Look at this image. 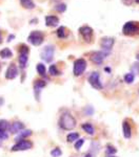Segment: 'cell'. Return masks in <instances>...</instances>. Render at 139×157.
<instances>
[{
	"mask_svg": "<svg viewBox=\"0 0 139 157\" xmlns=\"http://www.w3.org/2000/svg\"><path fill=\"white\" fill-rule=\"evenodd\" d=\"M76 120L71 113L64 112L63 114L60 116L59 120V126L61 127L63 130H73L76 127Z\"/></svg>",
	"mask_w": 139,
	"mask_h": 157,
	"instance_id": "obj_1",
	"label": "cell"
},
{
	"mask_svg": "<svg viewBox=\"0 0 139 157\" xmlns=\"http://www.w3.org/2000/svg\"><path fill=\"white\" fill-rule=\"evenodd\" d=\"M122 33L125 36H134L139 34V22L129 21L123 25Z\"/></svg>",
	"mask_w": 139,
	"mask_h": 157,
	"instance_id": "obj_2",
	"label": "cell"
},
{
	"mask_svg": "<svg viewBox=\"0 0 139 157\" xmlns=\"http://www.w3.org/2000/svg\"><path fill=\"white\" fill-rule=\"evenodd\" d=\"M43 40H44V35L42 34L41 32H39V30H34V32H32L31 34H30L29 38H27V41L31 43L32 45H34V46H39V45H41Z\"/></svg>",
	"mask_w": 139,
	"mask_h": 157,
	"instance_id": "obj_3",
	"label": "cell"
},
{
	"mask_svg": "<svg viewBox=\"0 0 139 157\" xmlns=\"http://www.w3.org/2000/svg\"><path fill=\"white\" fill-rule=\"evenodd\" d=\"M87 69V61L82 58L80 59H77L74 62V68H73V72H74V75L76 77H79L81 75L83 72Z\"/></svg>",
	"mask_w": 139,
	"mask_h": 157,
	"instance_id": "obj_4",
	"label": "cell"
},
{
	"mask_svg": "<svg viewBox=\"0 0 139 157\" xmlns=\"http://www.w3.org/2000/svg\"><path fill=\"white\" fill-rule=\"evenodd\" d=\"M88 83H90V85L96 90H101L103 88V85L100 81L99 72H97V71L91 73L90 77H88Z\"/></svg>",
	"mask_w": 139,
	"mask_h": 157,
	"instance_id": "obj_5",
	"label": "cell"
},
{
	"mask_svg": "<svg viewBox=\"0 0 139 157\" xmlns=\"http://www.w3.org/2000/svg\"><path fill=\"white\" fill-rule=\"evenodd\" d=\"M114 43H115V39L112 37L102 38L100 41V47H101V49H102V52L108 55L110 54L111 50L113 48V46H114Z\"/></svg>",
	"mask_w": 139,
	"mask_h": 157,
	"instance_id": "obj_6",
	"label": "cell"
},
{
	"mask_svg": "<svg viewBox=\"0 0 139 157\" xmlns=\"http://www.w3.org/2000/svg\"><path fill=\"white\" fill-rule=\"evenodd\" d=\"M33 144L32 141L27 140V139H20L16 145H14L12 147V151L13 152H17V151H27L32 149Z\"/></svg>",
	"mask_w": 139,
	"mask_h": 157,
	"instance_id": "obj_7",
	"label": "cell"
},
{
	"mask_svg": "<svg viewBox=\"0 0 139 157\" xmlns=\"http://www.w3.org/2000/svg\"><path fill=\"white\" fill-rule=\"evenodd\" d=\"M79 33L80 35L82 36L83 40L85 42L90 43L92 42V39H93V35H94V32H93V29L88 25H84V26H81L79 29Z\"/></svg>",
	"mask_w": 139,
	"mask_h": 157,
	"instance_id": "obj_8",
	"label": "cell"
},
{
	"mask_svg": "<svg viewBox=\"0 0 139 157\" xmlns=\"http://www.w3.org/2000/svg\"><path fill=\"white\" fill-rule=\"evenodd\" d=\"M54 52H55L54 46H52V45L45 46L41 52L42 60L45 61V62H51V61L53 60V57H54Z\"/></svg>",
	"mask_w": 139,
	"mask_h": 157,
	"instance_id": "obj_9",
	"label": "cell"
},
{
	"mask_svg": "<svg viewBox=\"0 0 139 157\" xmlns=\"http://www.w3.org/2000/svg\"><path fill=\"white\" fill-rule=\"evenodd\" d=\"M108 54L103 52L102 50L101 52H93L91 55V61H92L94 64H97V65H101L103 63V61L107 58Z\"/></svg>",
	"mask_w": 139,
	"mask_h": 157,
	"instance_id": "obj_10",
	"label": "cell"
},
{
	"mask_svg": "<svg viewBox=\"0 0 139 157\" xmlns=\"http://www.w3.org/2000/svg\"><path fill=\"white\" fill-rule=\"evenodd\" d=\"M17 75H18V67H17V65H15L14 63H12L6 70V78L7 80H14Z\"/></svg>",
	"mask_w": 139,
	"mask_h": 157,
	"instance_id": "obj_11",
	"label": "cell"
},
{
	"mask_svg": "<svg viewBox=\"0 0 139 157\" xmlns=\"http://www.w3.org/2000/svg\"><path fill=\"white\" fill-rule=\"evenodd\" d=\"M122 132L123 136L126 139H130L131 136H132V128H131V125L128 120H125L122 123Z\"/></svg>",
	"mask_w": 139,
	"mask_h": 157,
	"instance_id": "obj_12",
	"label": "cell"
},
{
	"mask_svg": "<svg viewBox=\"0 0 139 157\" xmlns=\"http://www.w3.org/2000/svg\"><path fill=\"white\" fill-rule=\"evenodd\" d=\"M58 23H59V18H58L57 16L50 15V16L45 17V24H47V26L55 27V26H57Z\"/></svg>",
	"mask_w": 139,
	"mask_h": 157,
	"instance_id": "obj_13",
	"label": "cell"
},
{
	"mask_svg": "<svg viewBox=\"0 0 139 157\" xmlns=\"http://www.w3.org/2000/svg\"><path fill=\"white\" fill-rule=\"evenodd\" d=\"M45 85H47V83H45L44 81H41V80H37L36 82H35L34 91H35V94H36L37 100H39V93H40V91H41L42 88L45 87Z\"/></svg>",
	"mask_w": 139,
	"mask_h": 157,
	"instance_id": "obj_14",
	"label": "cell"
},
{
	"mask_svg": "<svg viewBox=\"0 0 139 157\" xmlns=\"http://www.w3.org/2000/svg\"><path fill=\"white\" fill-rule=\"evenodd\" d=\"M24 129V125L21 123V121H14L11 126H10V131L12 133H18L21 130Z\"/></svg>",
	"mask_w": 139,
	"mask_h": 157,
	"instance_id": "obj_15",
	"label": "cell"
},
{
	"mask_svg": "<svg viewBox=\"0 0 139 157\" xmlns=\"http://www.w3.org/2000/svg\"><path fill=\"white\" fill-rule=\"evenodd\" d=\"M81 127L83 129V131H84V132H87L88 135H94V134H95V128H94V126H93L92 124L84 123Z\"/></svg>",
	"mask_w": 139,
	"mask_h": 157,
	"instance_id": "obj_16",
	"label": "cell"
},
{
	"mask_svg": "<svg viewBox=\"0 0 139 157\" xmlns=\"http://www.w3.org/2000/svg\"><path fill=\"white\" fill-rule=\"evenodd\" d=\"M31 135H32V131L29 130V129H27V130H21L20 132H18V135L16 136L15 140H17V139H18V140H20V139H25Z\"/></svg>",
	"mask_w": 139,
	"mask_h": 157,
	"instance_id": "obj_17",
	"label": "cell"
},
{
	"mask_svg": "<svg viewBox=\"0 0 139 157\" xmlns=\"http://www.w3.org/2000/svg\"><path fill=\"white\" fill-rule=\"evenodd\" d=\"M29 54H20L19 55V58H18V62H19V65L21 68H25L27 64V60H29Z\"/></svg>",
	"mask_w": 139,
	"mask_h": 157,
	"instance_id": "obj_18",
	"label": "cell"
},
{
	"mask_svg": "<svg viewBox=\"0 0 139 157\" xmlns=\"http://www.w3.org/2000/svg\"><path fill=\"white\" fill-rule=\"evenodd\" d=\"M0 57L2 59H10V58L13 57V52L10 48H3L0 52Z\"/></svg>",
	"mask_w": 139,
	"mask_h": 157,
	"instance_id": "obj_19",
	"label": "cell"
},
{
	"mask_svg": "<svg viewBox=\"0 0 139 157\" xmlns=\"http://www.w3.org/2000/svg\"><path fill=\"white\" fill-rule=\"evenodd\" d=\"M20 2H21L22 6L25 7V9L32 10L35 7V3L32 1V0H20Z\"/></svg>",
	"mask_w": 139,
	"mask_h": 157,
	"instance_id": "obj_20",
	"label": "cell"
},
{
	"mask_svg": "<svg viewBox=\"0 0 139 157\" xmlns=\"http://www.w3.org/2000/svg\"><path fill=\"white\" fill-rule=\"evenodd\" d=\"M78 138H79V133H77V132H71L70 134H67V140L69 141V143H74Z\"/></svg>",
	"mask_w": 139,
	"mask_h": 157,
	"instance_id": "obj_21",
	"label": "cell"
},
{
	"mask_svg": "<svg viewBox=\"0 0 139 157\" xmlns=\"http://www.w3.org/2000/svg\"><path fill=\"white\" fill-rule=\"evenodd\" d=\"M57 36L59 38H61V39H63V38H65L67 36V29H65L64 26H60L59 29H57Z\"/></svg>",
	"mask_w": 139,
	"mask_h": 157,
	"instance_id": "obj_22",
	"label": "cell"
},
{
	"mask_svg": "<svg viewBox=\"0 0 139 157\" xmlns=\"http://www.w3.org/2000/svg\"><path fill=\"white\" fill-rule=\"evenodd\" d=\"M125 78V83H128V84H132V83L134 82V80H135V75H134V73H132V72H129L125 75V78Z\"/></svg>",
	"mask_w": 139,
	"mask_h": 157,
	"instance_id": "obj_23",
	"label": "cell"
},
{
	"mask_svg": "<svg viewBox=\"0 0 139 157\" xmlns=\"http://www.w3.org/2000/svg\"><path fill=\"white\" fill-rule=\"evenodd\" d=\"M37 72L39 73L40 75H45V72H47V68L42 63H38L37 64Z\"/></svg>",
	"mask_w": 139,
	"mask_h": 157,
	"instance_id": "obj_24",
	"label": "cell"
},
{
	"mask_svg": "<svg viewBox=\"0 0 139 157\" xmlns=\"http://www.w3.org/2000/svg\"><path fill=\"white\" fill-rule=\"evenodd\" d=\"M49 72L51 75H60V71L58 70V68L56 65H51L50 66V69H49Z\"/></svg>",
	"mask_w": 139,
	"mask_h": 157,
	"instance_id": "obj_25",
	"label": "cell"
},
{
	"mask_svg": "<svg viewBox=\"0 0 139 157\" xmlns=\"http://www.w3.org/2000/svg\"><path fill=\"white\" fill-rule=\"evenodd\" d=\"M105 152H107L108 155H115V154L117 153V149H116L115 147L112 146V145H108Z\"/></svg>",
	"mask_w": 139,
	"mask_h": 157,
	"instance_id": "obj_26",
	"label": "cell"
},
{
	"mask_svg": "<svg viewBox=\"0 0 139 157\" xmlns=\"http://www.w3.org/2000/svg\"><path fill=\"white\" fill-rule=\"evenodd\" d=\"M9 128H10L9 121H6V120H1V121H0V130L7 131V129H9Z\"/></svg>",
	"mask_w": 139,
	"mask_h": 157,
	"instance_id": "obj_27",
	"label": "cell"
},
{
	"mask_svg": "<svg viewBox=\"0 0 139 157\" xmlns=\"http://www.w3.org/2000/svg\"><path fill=\"white\" fill-rule=\"evenodd\" d=\"M83 144H84V139L83 138H78L77 140H76V143H75V149L76 150H80L81 149V147L83 146Z\"/></svg>",
	"mask_w": 139,
	"mask_h": 157,
	"instance_id": "obj_28",
	"label": "cell"
},
{
	"mask_svg": "<svg viewBox=\"0 0 139 157\" xmlns=\"http://www.w3.org/2000/svg\"><path fill=\"white\" fill-rule=\"evenodd\" d=\"M61 154H62V152L59 148H55L51 151V155L53 157H59V156H61Z\"/></svg>",
	"mask_w": 139,
	"mask_h": 157,
	"instance_id": "obj_29",
	"label": "cell"
},
{
	"mask_svg": "<svg viewBox=\"0 0 139 157\" xmlns=\"http://www.w3.org/2000/svg\"><path fill=\"white\" fill-rule=\"evenodd\" d=\"M55 10H56L57 12H59V13H63V12H65V10H67V6H65L64 3L57 4V6H55Z\"/></svg>",
	"mask_w": 139,
	"mask_h": 157,
	"instance_id": "obj_30",
	"label": "cell"
},
{
	"mask_svg": "<svg viewBox=\"0 0 139 157\" xmlns=\"http://www.w3.org/2000/svg\"><path fill=\"white\" fill-rule=\"evenodd\" d=\"M19 54H29V47L27 45H20Z\"/></svg>",
	"mask_w": 139,
	"mask_h": 157,
	"instance_id": "obj_31",
	"label": "cell"
},
{
	"mask_svg": "<svg viewBox=\"0 0 139 157\" xmlns=\"http://www.w3.org/2000/svg\"><path fill=\"white\" fill-rule=\"evenodd\" d=\"M7 138H9V133H7V131L0 130V139L4 140V139H7Z\"/></svg>",
	"mask_w": 139,
	"mask_h": 157,
	"instance_id": "obj_32",
	"label": "cell"
},
{
	"mask_svg": "<svg viewBox=\"0 0 139 157\" xmlns=\"http://www.w3.org/2000/svg\"><path fill=\"white\" fill-rule=\"evenodd\" d=\"M134 0H122V3L125 4V6H131V4L133 3Z\"/></svg>",
	"mask_w": 139,
	"mask_h": 157,
	"instance_id": "obj_33",
	"label": "cell"
},
{
	"mask_svg": "<svg viewBox=\"0 0 139 157\" xmlns=\"http://www.w3.org/2000/svg\"><path fill=\"white\" fill-rule=\"evenodd\" d=\"M13 38H14V36H13V35H12V36H10V38H7V41H12Z\"/></svg>",
	"mask_w": 139,
	"mask_h": 157,
	"instance_id": "obj_34",
	"label": "cell"
},
{
	"mask_svg": "<svg viewBox=\"0 0 139 157\" xmlns=\"http://www.w3.org/2000/svg\"><path fill=\"white\" fill-rule=\"evenodd\" d=\"M136 59H137V60L139 61V52H138L137 55H136Z\"/></svg>",
	"mask_w": 139,
	"mask_h": 157,
	"instance_id": "obj_35",
	"label": "cell"
},
{
	"mask_svg": "<svg viewBox=\"0 0 139 157\" xmlns=\"http://www.w3.org/2000/svg\"><path fill=\"white\" fill-rule=\"evenodd\" d=\"M2 104H3V100L1 98V100H0V105H2Z\"/></svg>",
	"mask_w": 139,
	"mask_h": 157,
	"instance_id": "obj_36",
	"label": "cell"
},
{
	"mask_svg": "<svg viewBox=\"0 0 139 157\" xmlns=\"http://www.w3.org/2000/svg\"><path fill=\"white\" fill-rule=\"evenodd\" d=\"M107 157H117V156H115V155H108Z\"/></svg>",
	"mask_w": 139,
	"mask_h": 157,
	"instance_id": "obj_37",
	"label": "cell"
},
{
	"mask_svg": "<svg viewBox=\"0 0 139 157\" xmlns=\"http://www.w3.org/2000/svg\"><path fill=\"white\" fill-rule=\"evenodd\" d=\"M135 2H136V3H138V4H139V0H135Z\"/></svg>",
	"mask_w": 139,
	"mask_h": 157,
	"instance_id": "obj_38",
	"label": "cell"
},
{
	"mask_svg": "<svg viewBox=\"0 0 139 157\" xmlns=\"http://www.w3.org/2000/svg\"><path fill=\"white\" fill-rule=\"evenodd\" d=\"M85 157H92V156H91L90 154H88V155H87V156H85Z\"/></svg>",
	"mask_w": 139,
	"mask_h": 157,
	"instance_id": "obj_39",
	"label": "cell"
},
{
	"mask_svg": "<svg viewBox=\"0 0 139 157\" xmlns=\"http://www.w3.org/2000/svg\"><path fill=\"white\" fill-rule=\"evenodd\" d=\"M0 43H1V35H0Z\"/></svg>",
	"mask_w": 139,
	"mask_h": 157,
	"instance_id": "obj_40",
	"label": "cell"
},
{
	"mask_svg": "<svg viewBox=\"0 0 139 157\" xmlns=\"http://www.w3.org/2000/svg\"><path fill=\"white\" fill-rule=\"evenodd\" d=\"M0 70H1V64H0Z\"/></svg>",
	"mask_w": 139,
	"mask_h": 157,
	"instance_id": "obj_41",
	"label": "cell"
}]
</instances>
